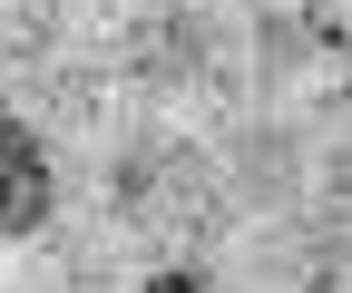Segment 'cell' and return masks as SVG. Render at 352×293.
<instances>
[{"label": "cell", "mask_w": 352, "mask_h": 293, "mask_svg": "<svg viewBox=\"0 0 352 293\" xmlns=\"http://www.w3.org/2000/svg\"><path fill=\"white\" fill-rule=\"evenodd\" d=\"M39 215H50V156L30 128L0 117V235H30Z\"/></svg>", "instance_id": "cell-1"}, {"label": "cell", "mask_w": 352, "mask_h": 293, "mask_svg": "<svg viewBox=\"0 0 352 293\" xmlns=\"http://www.w3.org/2000/svg\"><path fill=\"white\" fill-rule=\"evenodd\" d=\"M147 293H206V283H196V274H157Z\"/></svg>", "instance_id": "cell-2"}]
</instances>
